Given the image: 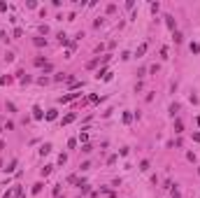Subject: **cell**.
I'll return each instance as SVG.
<instances>
[{
  "label": "cell",
  "instance_id": "cell-1",
  "mask_svg": "<svg viewBox=\"0 0 200 198\" xmlns=\"http://www.w3.org/2000/svg\"><path fill=\"white\" fill-rule=\"evenodd\" d=\"M165 23H168V28H170L172 33L177 30V21H174V17H172V14H165Z\"/></svg>",
  "mask_w": 200,
  "mask_h": 198
},
{
  "label": "cell",
  "instance_id": "cell-2",
  "mask_svg": "<svg viewBox=\"0 0 200 198\" xmlns=\"http://www.w3.org/2000/svg\"><path fill=\"white\" fill-rule=\"evenodd\" d=\"M42 117H44V114H42V107H40V105H35V107H33V119H37V121H40Z\"/></svg>",
  "mask_w": 200,
  "mask_h": 198
},
{
  "label": "cell",
  "instance_id": "cell-3",
  "mask_svg": "<svg viewBox=\"0 0 200 198\" xmlns=\"http://www.w3.org/2000/svg\"><path fill=\"white\" fill-rule=\"evenodd\" d=\"M77 96H79V93H68V96H61V98H58V103H70V100H75Z\"/></svg>",
  "mask_w": 200,
  "mask_h": 198
},
{
  "label": "cell",
  "instance_id": "cell-4",
  "mask_svg": "<svg viewBox=\"0 0 200 198\" xmlns=\"http://www.w3.org/2000/svg\"><path fill=\"white\" fill-rule=\"evenodd\" d=\"M49 152H51V144H49V142H44L42 147H40V154H42V156H47Z\"/></svg>",
  "mask_w": 200,
  "mask_h": 198
},
{
  "label": "cell",
  "instance_id": "cell-5",
  "mask_svg": "<svg viewBox=\"0 0 200 198\" xmlns=\"http://www.w3.org/2000/svg\"><path fill=\"white\" fill-rule=\"evenodd\" d=\"M144 51H147V42H142V45L137 47V51H135V56L140 58V56H144Z\"/></svg>",
  "mask_w": 200,
  "mask_h": 198
},
{
  "label": "cell",
  "instance_id": "cell-6",
  "mask_svg": "<svg viewBox=\"0 0 200 198\" xmlns=\"http://www.w3.org/2000/svg\"><path fill=\"white\" fill-rule=\"evenodd\" d=\"M182 131H184V124L177 119V121H174V133H182Z\"/></svg>",
  "mask_w": 200,
  "mask_h": 198
},
{
  "label": "cell",
  "instance_id": "cell-7",
  "mask_svg": "<svg viewBox=\"0 0 200 198\" xmlns=\"http://www.w3.org/2000/svg\"><path fill=\"white\" fill-rule=\"evenodd\" d=\"M33 42H35V47H44V45H47V40H44V37H35Z\"/></svg>",
  "mask_w": 200,
  "mask_h": 198
},
{
  "label": "cell",
  "instance_id": "cell-8",
  "mask_svg": "<svg viewBox=\"0 0 200 198\" xmlns=\"http://www.w3.org/2000/svg\"><path fill=\"white\" fill-rule=\"evenodd\" d=\"M56 117H58V112H56V110H49V112H47V119H49V121H54Z\"/></svg>",
  "mask_w": 200,
  "mask_h": 198
},
{
  "label": "cell",
  "instance_id": "cell-9",
  "mask_svg": "<svg viewBox=\"0 0 200 198\" xmlns=\"http://www.w3.org/2000/svg\"><path fill=\"white\" fill-rule=\"evenodd\" d=\"M14 168H17V159H14V161H12V163H9V166H7V168H2V170H5V172H12V170H14Z\"/></svg>",
  "mask_w": 200,
  "mask_h": 198
},
{
  "label": "cell",
  "instance_id": "cell-10",
  "mask_svg": "<svg viewBox=\"0 0 200 198\" xmlns=\"http://www.w3.org/2000/svg\"><path fill=\"white\" fill-rule=\"evenodd\" d=\"M42 187H44L42 182H37V184H33V193H40V191H42Z\"/></svg>",
  "mask_w": 200,
  "mask_h": 198
},
{
  "label": "cell",
  "instance_id": "cell-11",
  "mask_svg": "<svg viewBox=\"0 0 200 198\" xmlns=\"http://www.w3.org/2000/svg\"><path fill=\"white\" fill-rule=\"evenodd\" d=\"M133 121V114H128V112H123V124H131Z\"/></svg>",
  "mask_w": 200,
  "mask_h": 198
},
{
  "label": "cell",
  "instance_id": "cell-12",
  "mask_svg": "<svg viewBox=\"0 0 200 198\" xmlns=\"http://www.w3.org/2000/svg\"><path fill=\"white\" fill-rule=\"evenodd\" d=\"M177 112H179V105H177V103H174V105H170V114H172V117L177 114Z\"/></svg>",
  "mask_w": 200,
  "mask_h": 198
},
{
  "label": "cell",
  "instance_id": "cell-13",
  "mask_svg": "<svg viewBox=\"0 0 200 198\" xmlns=\"http://www.w3.org/2000/svg\"><path fill=\"white\" fill-rule=\"evenodd\" d=\"M75 121V114H68V117H63V124H72Z\"/></svg>",
  "mask_w": 200,
  "mask_h": 198
},
{
  "label": "cell",
  "instance_id": "cell-14",
  "mask_svg": "<svg viewBox=\"0 0 200 198\" xmlns=\"http://www.w3.org/2000/svg\"><path fill=\"white\" fill-rule=\"evenodd\" d=\"M51 168H54V166H44V168H42V177H47V175L51 172Z\"/></svg>",
  "mask_w": 200,
  "mask_h": 198
},
{
  "label": "cell",
  "instance_id": "cell-15",
  "mask_svg": "<svg viewBox=\"0 0 200 198\" xmlns=\"http://www.w3.org/2000/svg\"><path fill=\"white\" fill-rule=\"evenodd\" d=\"M14 193H17V198H23V191H21V187H14Z\"/></svg>",
  "mask_w": 200,
  "mask_h": 198
},
{
  "label": "cell",
  "instance_id": "cell-16",
  "mask_svg": "<svg viewBox=\"0 0 200 198\" xmlns=\"http://www.w3.org/2000/svg\"><path fill=\"white\" fill-rule=\"evenodd\" d=\"M86 140H88V133H82V135H79V142L86 144Z\"/></svg>",
  "mask_w": 200,
  "mask_h": 198
},
{
  "label": "cell",
  "instance_id": "cell-17",
  "mask_svg": "<svg viewBox=\"0 0 200 198\" xmlns=\"http://www.w3.org/2000/svg\"><path fill=\"white\" fill-rule=\"evenodd\" d=\"M140 170H149V161H142V163H140Z\"/></svg>",
  "mask_w": 200,
  "mask_h": 198
},
{
  "label": "cell",
  "instance_id": "cell-18",
  "mask_svg": "<svg viewBox=\"0 0 200 198\" xmlns=\"http://www.w3.org/2000/svg\"><path fill=\"white\" fill-rule=\"evenodd\" d=\"M9 82V77H0V86H2V84H7Z\"/></svg>",
  "mask_w": 200,
  "mask_h": 198
},
{
  "label": "cell",
  "instance_id": "cell-19",
  "mask_svg": "<svg viewBox=\"0 0 200 198\" xmlns=\"http://www.w3.org/2000/svg\"><path fill=\"white\" fill-rule=\"evenodd\" d=\"M7 9V2H0V12H5Z\"/></svg>",
  "mask_w": 200,
  "mask_h": 198
},
{
  "label": "cell",
  "instance_id": "cell-20",
  "mask_svg": "<svg viewBox=\"0 0 200 198\" xmlns=\"http://www.w3.org/2000/svg\"><path fill=\"white\" fill-rule=\"evenodd\" d=\"M193 140H195V142H200V133H193Z\"/></svg>",
  "mask_w": 200,
  "mask_h": 198
},
{
  "label": "cell",
  "instance_id": "cell-21",
  "mask_svg": "<svg viewBox=\"0 0 200 198\" xmlns=\"http://www.w3.org/2000/svg\"><path fill=\"white\" fill-rule=\"evenodd\" d=\"M172 198H179V189H174V191H172Z\"/></svg>",
  "mask_w": 200,
  "mask_h": 198
},
{
  "label": "cell",
  "instance_id": "cell-22",
  "mask_svg": "<svg viewBox=\"0 0 200 198\" xmlns=\"http://www.w3.org/2000/svg\"><path fill=\"white\" fill-rule=\"evenodd\" d=\"M2 198H12V191L7 189V191H5V196H2Z\"/></svg>",
  "mask_w": 200,
  "mask_h": 198
}]
</instances>
